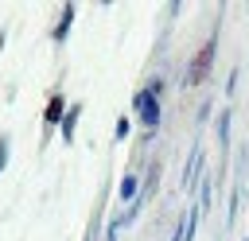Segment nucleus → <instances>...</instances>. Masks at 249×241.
<instances>
[{
  "label": "nucleus",
  "instance_id": "obj_4",
  "mask_svg": "<svg viewBox=\"0 0 249 241\" xmlns=\"http://www.w3.org/2000/svg\"><path fill=\"white\" fill-rule=\"evenodd\" d=\"M74 16H78V4H62V12H58V19H54V27H51V43H54V47H62V43L70 39V27H74Z\"/></svg>",
  "mask_w": 249,
  "mask_h": 241
},
{
  "label": "nucleus",
  "instance_id": "obj_5",
  "mask_svg": "<svg viewBox=\"0 0 249 241\" xmlns=\"http://www.w3.org/2000/svg\"><path fill=\"white\" fill-rule=\"evenodd\" d=\"M140 187H144V183H140V175H136V171H124V175H121V183H117V198L132 206V202L140 198Z\"/></svg>",
  "mask_w": 249,
  "mask_h": 241
},
{
  "label": "nucleus",
  "instance_id": "obj_6",
  "mask_svg": "<svg viewBox=\"0 0 249 241\" xmlns=\"http://www.w3.org/2000/svg\"><path fill=\"white\" fill-rule=\"evenodd\" d=\"M78 120H82V101H70V109H66V117H62V124H58V132H62V144H74Z\"/></svg>",
  "mask_w": 249,
  "mask_h": 241
},
{
  "label": "nucleus",
  "instance_id": "obj_14",
  "mask_svg": "<svg viewBox=\"0 0 249 241\" xmlns=\"http://www.w3.org/2000/svg\"><path fill=\"white\" fill-rule=\"evenodd\" d=\"M210 109H214V101H210V97H202V105H198V124H206V120H210Z\"/></svg>",
  "mask_w": 249,
  "mask_h": 241
},
{
  "label": "nucleus",
  "instance_id": "obj_2",
  "mask_svg": "<svg viewBox=\"0 0 249 241\" xmlns=\"http://www.w3.org/2000/svg\"><path fill=\"white\" fill-rule=\"evenodd\" d=\"M132 113H136L140 128L156 136V128H160V120H163V105H160V97H156L148 86H140V89L132 93Z\"/></svg>",
  "mask_w": 249,
  "mask_h": 241
},
{
  "label": "nucleus",
  "instance_id": "obj_15",
  "mask_svg": "<svg viewBox=\"0 0 249 241\" xmlns=\"http://www.w3.org/2000/svg\"><path fill=\"white\" fill-rule=\"evenodd\" d=\"M97 237H101V229H97V214H93V218H89V229H86L82 241H97Z\"/></svg>",
  "mask_w": 249,
  "mask_h": 241
},
{
  "label": "nucleus",
  "instance_id": "obj_8",
  "mask_svg": "<svg viewBox=\"0 0 249 241\" xmlns=\"http://www.w3.org/2000/svg\"><path fill=\"white\" fill-rule=\"evenodd\" d=\"M195 179H198V144L191 148V155H187V167H183V187H195Z\"/></svg>",
  "mask_w": 249,
  "mask_h": 241
},
{
  "label": "nucleus",
  "instance_id": "obj_10",
  "mask_svg": "<svg viewBox=\"0 0 249 241\" xmlns=\"http://www.w3.org/2000/svg\"><path fill=\"white\" fill-rule=\"evenodd\" d=\"M128 132H132V120H128V117H117V124H113V136H117V140H128Z\"/></svg>",
  "mask_w": 249,
  "mask_h": 241
},
{
  "label": "nucleus",
  "instance_id": "obj_3",
  "mask_svg": "<svg viewBox=\"0 0 249 241\" xmlns=\"http://www.w3.org/2000/svg\"><path fill=\"white\" fill-rule=\"evenodd\" d=\"M66 109H70V101H66V93L62 89H51V97H47V105H43V148H47V140H51V132L62 124V117H66Z\"/></svg>",
  "mask_w": 249,
  "mask_h": 241
},
{
  "label": "nucleus",
  "instance_id": "obj_9",
  "mask_svg": "<svg viewBox=\"0 0 249 241\" xmlns=\"http://www.w3.org/2000/svg\"><path fill=\"white\" fill-rule=\"evenodd\" d=\"M8 159H12V136L0 132V175L8 171Z\"/></svg>",
  "mask_w": 249,
  "mask_h": 241
},
{
  "label": "nucleus",
  "instance_id": "obj_11",
  "mask_svg": "<svg viewBox=\"0 0 249 241\" xmlns=\"http://www.w3.org/2000/svg\"><path fill=\"white\" fill-rule=\"evenodd\" d=\"M121 225H124V218L117 214V218H113V222L105 225V233H101V241H117V233H121Z\"/></svg>",
  "mask_w": 249,
  "mask_h": 241
},
{
  "label": "nucleus",
  "instance_id": "obj_12",
  "mask_svg": "<svg viewBox=\"0 0 249 241\" xmlns=\"http://www.w3.org/2000/svg\"><path fill=\"white\" fill-rule=\"evenodd\" d=\"M198 210H202V214L210 210V183H206V179H202V190H198Z\"/></svg>",
  "mask_w": 249,
  "mask_h": 241
},
{
  "label": "nucleus",
  "instance_id": "obj_1",
  "mask_svg": "<svg viewBox=\"0 0 249 241\" xmlns=\"http://www.w3.org/2000/svg\"><path fill=\"white\" fill-rule=\"evenodd\" d=\"M218 27H222V19L214 23V31H210V39L195 51V58L187 62V78H183V86H202L206 78H210V70H214V54H218Z\"/></svg>",
  "mask_w": 249,
  "mask_h": 241
},
{
  "label": "nucleus",
  "instance_id": "obj_13",
  "mask_svg": "<svg viewBox=\"0 0 249 241\" xmlns=\"http://www.w3.org/2000/svg\"><path fill=\"white\" fill-rule=\"evenodd\" d=\"M148 89H152L156 97H163V89H167V82H163V78L156 74V78H148Z\"/></svg>",
  "mask_w": 249,
  "mask_h": 241
},
{
  "label": "nucleus",
  "instance_id": "obj_7",
  "mask_svg": "<svg viewBox=\"0 0 249 241\" xmlns=\"http://www.w3.org/2000/svg\"><path fill=\"white\" fill-rule=\"evenodd\" d=\"M230 120H233V109H222L218 113V148H222V155L230 152Z\"/></svg>",
  "mask_w": 249,
  "mask_h": 241
},
{
  "label": "nucleus",
  "instance_id": "obj_16",
  "mask_svg": "<svg viewBox=\"0 0 249 241\" xmlns=\"http://www.w3.org/2000/svg\"><path fill=\"white\" fill-rule=\"evenodd\" d=\"M4 43H8V27H0V54H4Z\"/></svg>",
  "mask_w": 249,
  "mask_h": 241
}]
</instances>
